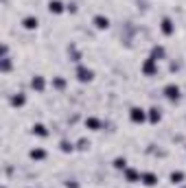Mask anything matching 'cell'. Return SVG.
I'll return each mask as SVG.
<instances>
[{
  "instance_id": "5b68a950",
  "label": "cell",
  "mask_w": 186,
  "mask_h": 188,
  "mask_svg": "<svg viewBox=\"0 0 186 188\" xmlns=\"http://www.w3.org/2000/svg\"><path fill=\"white\" fill-rule=\"evenodd\" d=\"M162 31H164L167 35L173 33V24H171V20H164V22H162Z\"/></svg>"
},
{
  "instance_id": "8992f818",
  "label": "cell",
  "mask_w": 186,
  "mask_h": 188,
  "mask_svg": "<svg viewBox=\"0 0 186 188\" xmlns=\"http://www.w3.org/2000/svg\"><path fill=\"white\" fill-rule=\"evenodd\" d=\"M143 179H145V184H147V186H153V184H155V175H153V173H145V175H143Z\"/></svg>"
},
{
  "instance_id": "9c48e42d",
  "label": "cell",
  "mask_w": 186,
  "mask_h": 188,
  "mask_svg": "<svg viewBox=\"0 0 186 188\" xmlns=\"http://www.w3.org/2000/svg\"><path fill=\"white\" fill-rule=\"evenodd\" d=\"M143 70H145V72H147V75H151V72H153V70H155V66H153V59H149V61H147V63L143 66Z\"/></svg>"
},
{
  "instance_id": "ffe728a7",
  "label": "cell",
  "mask_w": 186,
  "mask_h": 188,
  "mask_svg": "<svg viewBox=\"0 0 186 188\" xmlns=\"http://www.w3.org/2000/svg\"><path fill=\"white\" fill-rule=\"evenodd\" d=\"M55 85L57 88H64V79H55Z\"/></svg>"
},
{
  "instance_id": "30bf717a",
  "label": "cell",
  "mask_w": 186,
  "mask_h": 188,
  "mask_svg": "<svg viewBox=\"0 0 186 188\" xmlns=\"http://www.w3.org/2000/svg\"><path fill=\"white\" fill-rule=\"evenodd\" d=\"M33 133H37V136H46L48 131H46V127H44V125H35V127H33Z\"/></svg>"
},
{
  "instance_id": "7a4b0ae2",
  "label": "cell",
  "mask_w": 186,
  "mask_h": 188,
  "mask_svg": "<svg viewBox=\"0 0 186 188\" xmlns=\"http://www.w3.org/2000/svg\"><path fill=\"white\" fill-rule=\"evenodd\" d=\"M129 116H131V121H134V123H143V121H145V112H143V109H138V107H134Z\"/></svg>"
},
{
  "instance_id": "8fae6325",
  "label": "cell",
  "mask_w": 186,
  "mask_h": 188,
  "mask_svg": "<svg viewBox=\"0 0 186 188\" xmlns=\"http://www.w3.org/2000/svg\"><path fill=\"white\" fill-rule=\"evenodd\" d=\"M33 88H35V90H44V79H42V77H35V79H33Z\"/></svg>"
},
{
  "instance_id": "4fadbf2b",
  "label": "cell",
  "mask_w": 186,
  "mask_h": 188,
  "mask_svg": "<svg viewBox=\"0 0 186 188\" xmlns=\"http://www.w3.org/2000/svg\"><path fill=\"white\" fill-rule=\"evenodd\" d=\"M171 179H173V184H180L184 179V173H180V171L177 173H171Z\"/></svg>"
},
{
  "instance_id": "ba28073f",
  "label": "cell",
  "mask_w": 186,
  "mask_h": 188,
  "mask_svg": "<svg viewBox=\"0 0 186 188\" xmlns=\"http://www.w3.org/2000/svg\"><path fill=\"white\" fill-rule=\"evenodd\" d=\"M24 27H27V29H35V27H37V18H27V20H24Z\"/></svg>"
},
{
  "instance_id": "3957f363",
  "label": "cell",
  "mask_w": 186,
  "mask_h": 188,
  "mask_svg": "<svg viewBox=\"0 0 186 188\" xmlns=\"http://www.w3.org/2000/svg\"><path fill=\"white\" fill-rule=\"evenodd\" d=\"M77 75H79V79H81V81H90V79H92V70L79 68V72H77Z\"/></svg>"
},
{
  "instance_id": "2e32d148",
  "label": "cell",
  "mask_w": 186,
  "mask_h": 188,
  "mask_svg": "<svg viewBox=\"0 0 186 188\" xmlns=\"http://www.w3.org/2000/svg\"><path fill=\"white\" fill-rule=\"evenodd\" d=\"M11 103H13V105H22V103H24V96H13Z\"/></svg>"
},
{
  "instance_id": "6da1fadb",
  "label": "cell",
  "mask_w": 186,
  "mask_h": 188,
  "mask_svg": "<svg viewBox=\"0 0 186 188\" xmlns=\"http://www.w3.org/2000/svg\"><path fill=\"white\" fill-rule=\"evenodd\" d=\"M164 94H167L171 101H177V96H180V88H177V85H167V88H164Z\"/></svg>"
},
{
  "instance_id": "9a60e30c",
  "label": "cell",
  "mask_w": 186,
  "mask_h": 188,
  "mask_svg": "<svg viewBox=\"0 0 186 188\" xmlns=\"http://www.w3.org/2000/svg\"><path fill=\"white\" fill-rule=\"evenodd\" d=\"M160 121V112L158 109H151V123H158Z\"/></svg>"
},
{
  "instance_id": "277c9868",
  "label": "cell",
  "mask_w": 186,
  "mask_h": 188,
  "mask_svg": "<svg viewBox=\"0 0 186 188\" xmlns=\"http://www.w3.org/2000/svg\"><path fill=\"white\" fill-rule=\"evenodd\" d=\"M48 9H51L53 13H59V11H61L64 7H61V2H59V0H53V2L48 5Z\"/></svg>"
},
{
  "instance_id": "5bb4252c",
  "label": "cell",
  "mask_w": 186,
  "mask_h": 188,
  "mask_svg": "<svg viewBox=\"0 0 186 188\" xmlns=\"http://www.w3.org/2000/svg\"><path fill=\"white\" fill-rule=\"evenodd\" d=\"M85 125H88V127H92V129H97V127H99V121H97V118H88V121H85Z\"/></svg>"
},
{
  "instance_id": "d6986e66",
  "label": "cell",
  "mask_w": 186,
  "mask_h": 188,
  "mask_svg": "<svg viewBox=\"0 0 186 188\" xmlns=\"http://www.w3.org/2000/svg\"><path fill=\"white\" fill-rule=\"evenodd\" d=\"M61 149H64V151H70V149H72V145H68V142H61Z\"/></svg>"
},
{
  "instance_id": "e0dca14e",
  "label": "cell",
  "mask_w": 186,
  "mask_h": 188,
  "mask_svg": "<svg viewBox=\"0 0 186 188\" xmlns=\"http://www.w3.org/2000/svg\"><path fill=\"white\" fill-rule=\"evenodd\" d=\"M136 177H138V173H136V171H127V179H129V182H134Z\"/></svg>"
},
{
  "instance_id": "52a82bcc",
  "label": "cell",
  "mask_w": 186,
  "mask_h": 188,
  "mask_svg": "<svg viewBox=\"0 0 186 188\" xmlns=\"http://www.w3.org/2000/svg\"><path fill=\"white\" fill-rule=\"evenodd\" d=\"M94 24H97L99 29H105V27H107V18H101V15H97V18H94Z\"/></svg>"
},
{
  "instance_id": "7c38bea8",
  "label": "cell",
  "mask_w": 186,
  "mask_h": 188,
  "mask_svg": "<svg viewBox=\"0 0 186 188\" xmlns=\"http://www.w3.org/2000/svg\"><path fill=\"white\" fill-rule=\"evenodd\" d=\"M44 155H46V153H44L42 149H33V151H31V157H33V160H42Z\"/></svg>"
},
{
  "instance_id": "ac0fdd59",
  "label": "cell",
  "mask_w": 186,
  "mask_h": 188,
  "mask_svg": "<svg viewBox=\"0 0 186 188\" xmlns=\"http://www.w3.org/2000/svg\"><path fill=\"white\" fill-rule=\"evenodd\" d=\"M114 164H116V169H125V160H121V157H118V160H116Z\"/></svg>"
}]
</instances>
